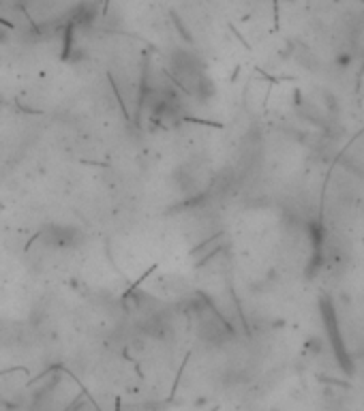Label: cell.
I'll use <instances>...</instances> for the list:
<instances>
[{
    "label": "cell",
    "instance_id": "obj_1",
    "mask_svg": "<svg viewBox=\"0 0 364 411\" xmlns=\"http://www.w3.org/2000/svg\"><path fill=\"white\" fill-rule=\"evenodd\" d=\"M3 39H5V30H3V28H0V41H3Z\"/></svg>",
    "mask_w": 364,
    "mask_h": 411
}]
</instances>
